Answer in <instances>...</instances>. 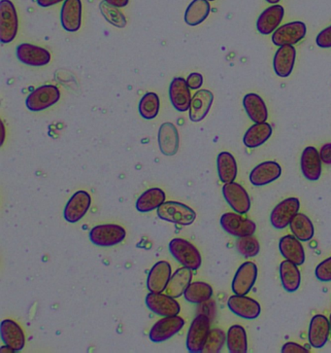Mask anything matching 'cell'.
I'll use <instances>...</instances> for the list:
<instances>
[{"label": "cell", "instance_id": "obj_33", "mask_svg": "<svg viewBox=\"0 0 331 353\" xmlns=\"http://www.w3.org/2000/svg\"><path fill=\"white\" fill-rule=\"evenodd\" d=\"M280 277L284 289L288 292L292 293L299 290L301 284V274L297 265L295 263L283 261L280 265Z\"/></svg>", "mask_w": 331, "mask_h": 353}, {"label": "cell", "instance_id": "obj_48", "mask_svg": "<svg viewBox=\"0 0 331 353\" xmlns=\"http://www.w3.org/2000/svg\"><path fill=\"white\" fill-rule=\"evenodd\" d=\"M201 305H202L201 312L198 314H205L210 317V319H212L213 315L215 314V303L209 300Z\"/></svg>", "mask_w": 331, "mask_h": 353}, {"label": "cell", "instance_id": "obj_28", "mask_svg": "<svg viewBox=\"0 0 331 353\" xmlns=\"http://www.w3.org/2000/svg\"><path fill=\"white\" fill-rule=\"evenodd\" d=\"M279 250L281 254L288 260L295 263L297 266H301L305 262V251L303 246L299 239L292 234L283 236L279 241Z\"/></svg>", "mask_w": 331, "mask_h": 353}, {"label": "cell", "instance_id": "obj_6", "mask_svg": "<svg viewBox=\"0 0 331 353\" xmlns=\"http://www.w3.org/2000/svg\"><path fill=\"white\" fill-rule=\"evenodd\" d=\"M61 99V92L58 87L54 85H44L36 88L28 97L25 104L27 108L33 112L45 110L58 103Z\"/></svg>", "mask_w": 331, "mask_h": 353}, {"label": "cell", "instance_id": "obj_36", "mask_svg": "<svg viewBox=\"0 0 331 353\" xmlns=\"http://www.w3.org/2000/svg\"><path fill=\"white\" fill-rule=\"evenodd\" d=\"M290 231L300 241H309L315 234L313 223L307 215L297 213L290 224Z\"/></svg>", "mask_w": 331, "mask_h": 353}, {"label": "cell", "instance_id": "obj_54", "mask_svg": "<svg viewBox=\"0 0 331 353\" xmlns=\"http://www.w3.org/2000/svg\"><path fill=\"white\" fill-rule=\"evenodd\" d=\"M330 334H331V314H330Z\"/></svg>", "mask_w": 331, "mask_h": 353}, {"label": "cell", "instance_id": "obj_47", "mask_svg": "<svg viewBox=\"0 0 331 353\" xmlns=\"http://www.w3.org/2000/svg\"><path fill=\"white\" fill-rule=\"evenodd\" d=\"M321 162L325 165H331V143H325L320 150Z\"/></svg>", "mask_w": 331, "mask_h": 353}, {"label": "cell", "instance_id": "obj_38", "mask_svg": "<svg viewBox=\"0 0 331 353\" xmlns=\"http://www.w3.org/2000/svg\"><path fill=\"white\" fill-rule=\"evenodd\" d=\"M226 345L231 353H247V333L244 327L233 325L226 334Z\"/></svg>", "mask_w": 331, "mask_h": 353}, {"label": "cell", "instance_id": "obj_45", "mask_svg": "<svg viewBox=\"0 0 331 353\" xmlns=\"http://www.w3.org/2000/svg\"><path fill=\"white\" fill-rule=\"evenodd\" d=\"M186 83L191 90H200L202 87L203 77L200 73L193 72L186 78Z\"/></svg>", "mask_w": 331, "mask_h": 353}, {"label": "cell", "instance_id": "obj_52", "mask_svg": "<svg viewBox=\"0 0 331 353\" xmlns=\"http://www.w3.org/2000/svg\"><path fill=\"white\" fill-rule=\"evenodd\" d=\"M266 1L270 4H278L281 0H266Z\"/></svg>", "mask_w": 331, "mask_h": 353}, {"label": "cell", "instance_id": "obj_53", "mask_svg": "<svg viewBox=\"0 0 331 353\" xmlns=\"http://www.w3.org/2000/svg\"><path fill=\"white\" fill-rule=\"evenodd\" d=\"M4 137H6V132H4V125H2V141H1V144L3 143Z\"/></svg>", "mask_w": 331, "mask_h": 353}, {"label": "cell", "instance_id": "obj_50", "mask_svg": "<svg viewBox=\"0 0 331 353\" xmlns=\"http://www.w3.org/2000/svg\"><path fill=\"white\" fill-rule=\"evenodd\" d=\"M104 1L107 2L110 6L122 8L129 4V0H104Z\"/></svg>", "mask_w": 331, "mask_h": 353}, {"label": "cell", "instance_id": "obj_23", "mask_svg": "<svg viewBox=\"0 0 331 353\" xmlns=\"http://www.w3.org/2000/svg\"><path fill=\"white\" fill-rule=\"evenodd\" d=\"M61 21L66 32H78L82 23L81 0H65L61 7Z\"/></svg>", "mask_w": 331, "mask_h": 353}, {"label": "cell", "instance_id": "obj_10", "mask_svg": "<svg viewBox=\"0 0 331 353\" xmlns=\"http://www.w3.org/2000/svg\"><path fill=\"white\" fill-rule=\"evenodd\" d=\"M300 201L297 198L286 199L279 203L270 215V223L275 229L283 230L290 226L293 218L299 212Z\"/></svg>", "mask_w": 331, "mask_h": 353}, {"label": "cell", "instance_id": "obj_40", "mask_svg": "<svg viewBox=\"0 0 331 353\" xmlns=\"http://www.w3.org/2000/svg\"><path fill=\"white\" fill-rule=\"evenodd\" d=\"M99 9L105 20L111 25L119 28H125L127 26V19L118 7L110 6L103 0L99 4Z\"/></svg>", "mask_w": 331, "mask_h": 353}, {"label": "cell", "instance_id": "obj_49", "mask_svg": "<svg viewBox=\"0 0 331 353\" xmlns=\"http://www.w3.org/2000/svg\"><path fill=\"white\" fill-rule=\"evenodd\" d=\"M63 1H65V0H36L37 4H39V6L44 7V8L56 6V4Z\"/></svg>", "mask_w": 331, "mask_h": 353}, {"label": "cell", "instance_id": "obj_34", "mask_svg": "<svg viewBox=\"0 0 331 353\" xmlns=\"http://www.w3.org/2000/svg\"><path fill=\"white\" fill-rule=\"evenodd\" d=\"M217 174L223 183H231L237 177L238 168L235 158L229 152H221L217 158Z\"/></svg>", "mask_w": 331, "mask_h": 353}, {"label": "cell", "instance_id": "obj_51", "mask_svg": "<svg viewBox=\"0 0 331 353\" xmlns=\"http://www.w3.org/2000/svg\"><path fill=\"white\" fill-rule=\"evenodd\" d=\"M0 352H15V350L6 345L4 347H0Z\"/></svg>", "mask_w": 331, "mask_h": 353}, {"label": "cell", "instance_id": "obj_15", "mask_svg": "<svg viewBox=\"0 0 331 353\" xmlns=\"http://www.w3.org/2000/svg\"><path fill=\"white\" fill-rule=\"evenodd\" d=\"M228 307L234 314L249 321L257 319L261 312V307L259 302L246 295L234 294L229 297Z\"/></svg>", "mask_w": 331, "mask_h": 353}, {"label": "cell", "instance_id": "obj_13", "mask_svg": "<svg viewBox=\"0 0 331 353\" xmlns=\"http://www.w3.org/2000/svg\"><path fill=\"white\" fill-rule=\"evenodd\" d=\"M224 200L239 214H246L250 210V199L244 187L236 182L226 183L223 187Z\"/></svg>", "mask_w": 331, "mask_h": 353}, {"label": "cell", "instance_id": "obj_39", "mask_svg": "<svg viewBox=\"0 0 331 353\" xmlns=\"http://www.w3.org/2000/svg\"><path fill=\"white\" fill-rule=\"evenodd\" d=\"M160 111V98L156 92H147L139 103V113L144 119L153 120Z\"/></svg>", "mask_w": 331, "mask_h": 353}, {"label": "cell", "instance_id": "obj_17", "mask_svg": "<svg viewBox=\"0 0 331 353\" xmlns=\"http://www.w3.org/2000/svg\"><path fill=\"white\" fill-rule=\"evenodd\" d=\"M17 57L21 63L30 66H44L51 61V54L42 47L23 43L17 47Z\"/></svg>", "mask_w": 331, "mask_h": 353}, {"label": "cell", "instance_id": "obj_22", "mask_svg": "<svg viewBox=\"0 0 331 353\" xmlns=\"http://www.w3.org/2000/svg\"><path fill=\"white\" fill-rule=\"evenodd\" d=\"M330 335V319L325 315L317 314L311 319L309 326L308 340L312 347H325Z\"/></svg>", "mask_w": 331, "mask_h": 353}, {"label": "cell", "instance_id": "obj_19", "mask_svg": "<svg viewBox=\"0 0 331 353\" xmlns=\"http://www.w3.org/2000/svg\"><path fill=\"white\" fill-rule=\"evenodd\" d=\"M282 174V168L277 162L268 161L257 165L250 174V183L261 187L272 183Z\"/></svg>", "mask_w": 331, "mask_h": 353}, {"label": "cell", "instance_id": "obj_55", "mask_svg": "<svg viewBox=\"0 0 331 353\" xmlns=\"http://www.w3.org/2000/svg\"><path fill=\"white\" fill-rule=\"evenodd\" d=\"M208 1H215V0H208Z\"/></svg>", "mask_w": 331, "mask_h": 353}, {"label": "cell", "instance_id": "obj_44", "mask_svg": "<svg viewBox=\"0 0 331 353\" xmlns=\"http://www.w3.org/2000/svg\"><path fill=\"white\" fill-rule=\"evenodd\" d=\"M316 43L320 48L330 49L331 48V26L321 30L317 35Z\"/></svg>", "mask_w": 331, "mask_h": 353}, {"label": "cell", "instance_id": "obj_12", "mask_svg": "<svg viewBox=\"0 0 331 353\" xmlns=\"http://www.w3.org/2000/svg\"><path fill=\"white\" fill-rule=\"evenodd\" d=\"M91 205V195L86 191H78L66 203L63 210V217L66 221L72 224L79 222L89 212Z\"/></svg>", "mask_w": 331, "mask_h": 353}, {"label": "cell", "instance_id": "obj_25", "mask_svg": "<svg viewBox=\"0 0 331 353\" xmlns=\"http://www.w3.org/2000/svg\"><path fill=\"white\" fill-rule=\"evenodd\" d=\"M158 146L165 156L176 155L179 150L180 137L177 128L172 123H163L158 131Z\"/></svg>", "mask_w": 331, "mask_h": 353}, {"label": "cell", "instance_id": "obj_2", "mask_svg": "<svg viewBox=\"0 0 331 353\" xmlns=\"http://www.w3.org/2000/svg\"><path fill=\"white\" fill-rule=\"evenodd\" d=\"M157 214L163 221L174 223L181 226H189L196 219L195 210L178 201H165L158 208Z\"/></svg>", "mask_w": 331, "mask_h": 353}, {"label": "cell", "instance_id": "obj_5", "mask_svg": "<svg viewBox=\"0 0 331 353\" xmlns=\"http://www.w3.org/2000/svg\"><path fill=\"white\" fill-rule=\"evenodd\" d=\"M18 15L15 6L10 0L0 2V41L10 43L18 33Z\"/></svg>", "mask_w": 331, "mask_h": 353}, {"label": "cell", "instance_id": "obj_35", "mask_svg": "<svg viewBox=\"0 0 331 353\" xmlns=\"http://www.w3.org/2000/svg\"><path fill=\"white\" fill-rule=\"evenodd\" d=\"M211 11L208 0H193L186 8L185 13V22L191 27L200 25L206 20Z\"/></svg>", "mask_w": 331, "mask_h": 353}, {"label": "cell", "instance_id": "obj_41", "mask_svg": "<svg viewBox=\"0 0 331 353\" xmlns=\"http://www.w3.org/2000/svg\"><path fill=\"white\" fill-rule=\"evenodd\" d=\"M226 343V333L222 329H211L208 335L206 343H205L203 352L219 353L223 350L224 343Z\"/></svg>", "mask_w": 331, "mask_h": 353}, {"label": "cell", "instance_id": "obj_37", "mask_svg": "<svg viewBox=\"0 0 331 353\" xmlns=\"http://www.w3.org/2000/svg\"><path fill=\"white\" fill-rule=\"evenodd\" d=\"M213 296V288L211 285L202 281L191 283L186 288L184 297L186 302L191 304L201 305L211 299Z\"/></svg>", "mask_w": 331, "mask_h": 353}, {"label": "cell", "instance_id": "obj_8", "mask_svg": "<svg viewBox=\"0 0 331 353\" xmlns=\"http://www.w3.org/2000/svg\"><path fill=\"white\" fill-rule=\"evenodd\" d=\"M220 223L226 233L235 238L253 236L257 230V225L253 220L241 216L237 212L224 213L222 215Z\"/></svg>", "mask_w": 331, "mask_h": 353}, {"label": "cell", "instance_id": "obj_11", "mask_svg": "<svg viewBox=\"0 0 331 353\" xmlns=\"http://www.w3.org/2000/svg\"><path fill=\"white\" fill-rule=\"evenodd\" d=\"M306 33V25L297 21L279 27L272 34L271 39L273 44L278 47L284 45H295L304 39Z\"/></svg>", "mask_w": 331, "mask_h": 353}, {"label": "cell", "instance_id": "obj_46", "mask_svg": "<svg viewBox=\"0 0 331 353\" xmlns=\"http://www.w3.org/2000/svg\"><path fill=\"white\" fill-rule=\"evenodd\" d=\"M282 353H309V350H306L302 345H299V343H287L283 345L282 350H281Z\"/></svg>", "mask_w": 331, "mask_h": 353}, {"label": "cell", "instance_id": "obj_32", "mask_svg": "<svg viewBox=\"0 0 331 353\" xmlns=\"http://www.w3.org/2000/svg\"><path fill=\"white\" fill-rule=\"evenodd\" d=\"M164 192L160 188H151L144 192L136 201V210L139 212L147 213L158 210L165 203Z\"/></svg>", "mask_w": 331, "mask_h": 353}, {"label": "cell", "instance_id": "obj_31", "mask_svg": "<svg viewBox=\"0 0 331 353\" xmlns=\"http://www.w3.org/2000/svg\"><path fill=\"white\" fill-rule=\"evenodd\" d=\"M193 271L189 268H180L172 274L167 288V295L173 298L181 297L191 283Z\"/></svg>", "mask_w": 331, "mask_h": 353}, {"label": "cell", "instance_id": "obj_20", "mask_svg": "<svg viewBox=\"0 0 331 353\" xmlns=\"http://www.w3.org/2000/svg\"><path fill=\"white\" fill-rule=\"evenodd\" d=\"M0 337L4 345H8L15 352H22L25 345V337L23 329L11 319H4L0 324Z\"/></svg>", "mask_w": 331, "mask_h": 353}, {"label": "cell", "instance_id": "obj_4", "mask_svg": "<svg viewBox=\"0 0 331 353\" xmlns=\"http://www.w3.org/2000/svg\"><path fill=\"white\" fill-rule=\"evenodd\" d=\"M127 232L117 224H103L94 227L89 232V239L94 245L111 248L124 241Z\"/></svg>", "mask_w": 331, "mask_h": 353}, {"label": "cell", "instance_id": "obj_16", "mask_svg": "<svg viewBox=\"0 0 331 353\" xmlns=\"http://www.w3.org/2000/svg\"><path fill=\"white\" fill-rule=\"evenodd\" d=\"M171 265L167 261H160L153 265L147 277V288L150 292L163 293L167 290L171 279Z\"/></svg>", "mask_w": 331, "mask_h": 353}, {"label": "cell", "instance_id": "obj_29", "mask_svg": "<svg viewBox=\"0 0 331 353\" xmlns=\"http://www.w3.org/2000/svg\"><path fill=\"white\" fill-rule=\"evenodd\" d=\"M243 106H244L248 117L254 123H264L268 119V110L264 99L259 94L250 92L247 94L243 99Z\"/></svg>", "mask_w": 331, "mask_h": 353}, {"label": "cell", "instance_id": "obj_18", "mask_svg": "<svg viewBox=\"0 0 331 353\" xmlns=\"http://www.w3.org/2000/svg\"><path fill=\"white\" fill-rule=\"evenodd\" d=\"M169 98L172 105L177 111L186 112L190 109L193 97L186 79L176 77L172 80L169 87Z\"/></svg>", "mask_w": 331, "mask_h": 353}, {"label": "cell", "instance_id": "obj_43", "mask_svg": "<svg viewBox=\"0 0 331 353\" xmlns=\"http://www.w3.org/2000/svg\"><path fill=\"white\" fill-rule=\"evenodd\" d=\"M315 276L321 283L331 281V257L328 258L317 266Z\"/></svg>", "mask_w": 331, "mask_h": 353}, {"label": "cell", "instance_id": "obj_3", "mask_svg": "<svg viewBox=\"0 0 331 353\" xmlns=\"http://www.w3.org/2000/svg\"><path fill=\"white\" fill-rule=\"evenodd\" d=\"M211 325V319L205 314H197L191 322L186 335V350L191 353L203 352Z\"/></svg>", "mask_w": 331, "mask_h": 353}, {"label": "cell", "instance_id": "obj_24", "mask_svg": "<svg viewBox=\"0 0 331 353\" xmlns=\"http://www.w3.org/2000/svg\"><path fill=\"white\" fill-rule=\"evenodd\" d=\"M284 16H285V9L282 6L274 4L266 10L262 12L257 21V32L264 35L271 34L282 23Z\"/></svg>", "mask_w": 331, "mask_h": 353}, {"label": "cell", "instance_id": "obj_27", "mask_svg": "<svg viewBox=\"0 0 331 353\" xmlns=\"http://www.w3.org/2000/svg\"><path fill=\"white\" fill-rule=\"evenodd\" d=\"M214 94L208 90H200L195 92V96L191 99L190 106V119L193 122H200L206 117L211 108Z\"/></svg>", "mask_w": 331, "mask_h": 353}, {"label": "cell", "instance_id": "obj_1", "mask_svg": "<svg viewBox=\"0 0 331 353\" xmlns=\"http://www.w3.org/2000/svg\"><path fill=\"white\" fill-rule=\"evenodd\" d=\"M169 252L175 260L191 271L200 269L202 264L200 252L190 241L184 239H173L169 243Z\"/></svg>", "mask_w": 331, "mask_h": 353}, {"label": "cell", "instance_id": "obj_42", "mask_svg": "<svg viewBox=\"0 0 331 353\" xmlns=\"http://www.w3.org/2000/svg\"><path fill=\"white\" fill-rule=\"evenodd\" d=\"M236 250L243 257L253 258L259 254L261 245L254 236H247L238 238V241H236Z\"/></svg>", "mask_w": 331, "mask_h": 353}, {"label": "cell", "instance_id": "obj_30", "mask_svg": "<svg viewBox=\"0 0 331 353\" xmlns=\"http://www.w3.org/2000/svg\"><path fill=\"white\" fill-rule=\"evenodd\" d=\"M272 136V127L268 123H255L246 132L243 142L248 148H257L266 143Z\"/></svg>", "mask_w": 331, "mask_h": 353}, {"label": "cell", "instance_id": "obj_21", "mask_svg": "<svg viewBox=\"0 0 331 353\" xmlns=\"http://www.w3.org/2000/svg\"><path fill=\"white\" fill-rule=\"evenodd\" d=\"M321 163L320 152L315 147H306L300 159V168L305 179L309 181H318L321 175Z\"/></svg>", "mask_w": 331, "mask_h": 353}, {"label": "cell", "instance_id": "obj_14", "mask_svg": "<svg viewBox=\"0 0 331 353\" xmlns=\"http://www.w3.org/2000/svg\"><path fill=\"white\" fill-rule=\"evenodd\" d=\"M257 277V267L255 263L245 262L239 267L231 284L236 295H247L254 288Z\"/></svg>", "mask_w": 331, "mask_h": 353}, {"label": "cell", "instance_id": "obj_7", "mask_svg": "<svg viewBox=\"0 0 331 353\" xmlns=\"http://www.w3.org/2000/svg\"><path fill=\"white\" fill-rule=\"evenodd\" d=\"M184 325H185V321L178 315L162 317L153 324L149 333V338L153 343L165 342L178 334L183 329Z\"/></svg>", "mask_w": 331, "mask_h": 353}, {"label": "cell", "instance_id": "obj_26", "mask_svg": "<svg viewBox=\"0 0 331 353\" xmlns=\"http://www.w3.org/2000/svg\"><path fill=\"white\" fill-rule=\"evenodd\" d=\"M297 59V50L293 45L279 47L274 56L273 68L279 77H288L292 74Z\"/></svg>", "mask_w": 331, "mask_h": 353}, {"label": "cell", "instance_id": "obj_9", "mask_svg": "<svg viewBox=\"0 0 331 353\" xmlns=\"http://www.w3.org/2000/svg\"><path fill=\"white\" fill-rule=\"evenodd\" d=\"M146 305L153 314L162 317L178 315L181 305L167 294L150 292L146 296Z\"/></svg>", "mask_w": 331, "mask_h": 353}]
</instances>
